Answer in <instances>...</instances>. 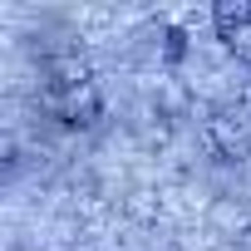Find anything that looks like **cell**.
I'll return each instance as SVG.
<instances>
[{
    "label": "cell",
    "instance_id": "obj_3",
    "mask_svg": "<svg viewBox=\"0 0 251 251\" xmlns=\"http://www.w3.org/2000/svg\"><path fill=\"white\" fill-rule=\"evenodd\" d=\"M217 35L236 59L251 64V0H222L217 5Z\"/></svg>",
    "mask_w": 251,
    "mask_h": 251
},
{
    "label": "cell",
    "instance_id": "obj_2",
    "mask_svg": "<svg viewBox=\"0 0 251 251\" xmlns=\"http://www.w3.org/2000/svg\"><path fill=\"white\" fill-rule=\"evenodd\" d=\"M207 148L217 163H246L251 158V113L246 108H217L207 118Z\"/></svg>",
    "mask_w": 251,
    "mask_h": 251
},
{
    "label": "cell",
    "instance_id": "obj_1",
    "mask_svg": "<svg viewBox=\"0 0 251 251\" xmlns=\"http://www.w3.org/2000/svg\"><path fill=\"white\" fill-rule=\"evenodd\" d=\"M45 103L59 123H69V128H89V123H99L103 113V99H99V84L89 79L84 59H50L45 64Z\"/></svg>",
    "mask_w": 251,
    "mask_h": 251
}]
</instances>
